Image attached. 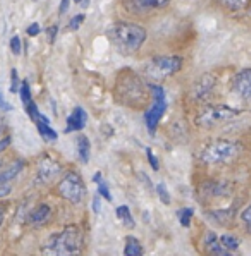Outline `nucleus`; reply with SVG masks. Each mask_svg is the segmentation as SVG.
Listing matches in <instances>:
<instances>
[{"mask_svg":"<svg viewBox=\"0 0 251 256\" xmlns=\"http://www.w3.org/2000/svg\"><path fill=\"white\" fill-rule=\"evenodd\" d=\"M12 192V186L10 182H0V198H6Z\"/></svg>","mask_w":251,"mask_h":256,"instance_id":"obj_31","label":"nucleus"},{"mask_svg":"<svg viewBox=\"0 0 251 256\" xmlns=\"http://www.w3.org/2000/svg\"><path fill=\"white\" fill-rule=\"evenodd\" d=\"M241 218H242V222H244V226H246V229H248V232H251V204H250L248 208H246L244 212H242Z\"/></svg>","mask_w":251,"mask_h":256,"instance_id":"obj_30","label":"nucleus"},{"mask_svg":"<svg viewBox=\"0 0 251 256\" xmlns=\"http://www.w3.org/2000/svg\"><path fill=\"white\" fill-rule=\"evenodd\" d=\"M108 38L122 55L136 54L146 42V30L134 22H116L108 30Z\"/></svg>","mask_w":251,"mask_h":256,"instance_id":"obj_1","label":"nucleus"},{"mask_svg":"<svg viewBox=\"0 0 251 256\" xmlns=\"http://www.w3.org/2000/svg\"><path fill=\"white\" fill-rule=\"evenodd\" d=\"M74 2H78V4H81V0H74Z\"/></svg>","mask_w":251,"mask_h":256,"instance_id":"obj_39","label":"nucleus"},{"mask_svg":"<svg viewBox=\"0 0 251 256\" xmlns=\"http://www.w3.org/2000/svg\"><path fill=\"white\" fill-rule=\"evenodd\" d=\"M50 215H52V208H50L48 204H40V206H36L30 214L28 224L33 227H40V226H43V224L48 222Z\"/></svg>","mask_w":251,"mask_h":256,"instance_id":"obj_13","label":"nucleus"},{"mask_svg":"<svg viewBox=\"0 0 251 256\" xmlns=\"http://www.w3.org/2000/svg\"><path fill=\"white\" fill-rule=\"evenodd\" d=\"M0 110H4V112H9V110H12V107H10V104L6 100V96H4L2 92H0Z\"/></svg>","mask_w":251,"mask_h":256,"instance_id":"obj_32","label":"nucleus"},{"mask_svg":"<svg viewBox=\"0 0 251 256\" xmlns=\"http://www.w3.org/2000/svg\"><path fill=\"white\" fill-rule=\"evenodd\" d=\"M156 194L160 196V200H162L164 204H170V194H168L166 184H162V182L156 184Z\"/></svg>","mask_w":251,"mask_h":256,"instance_id":"obj_25","label":"nucleus"},{"mask_svg":"<svg viewBox=\"0 0 251 256\" xmlns=\"http://www.w3.org/2000/svg\"><path fill=\"white\" fill-rule=\"evenodd\" d=\"M9 144H10V138L9 136L2 138V140H0V152H4V150L9 148Z\"/></svg>","mask_w":251,"mask_h":256,"instance_id":"obj_36","label":"nucleus"},{"mask_svg":"<svg viewBox=\"0 0 251 256\" xmlns=\"http://www.w3.org/2000/svg\"><path fill=\"white\" fill-rule=\"evenodd\" d=\"M238 116L239 110L232 107H227V105H210V107H205L196 116V124L208 129L217 124H222V122L232 120Z\"/></svg>","mask_w":251,"mask_h":256,"instance_id":"obj_6","label":"nucleus"},{"mask_svg":"<svg viewBox=\"0 0 251 256\" xmlns=\"http://www.w3.org/2000/svg\"><path fill=\"white\" fill-rule=\"evenodd\" d=\"M170 0H124V6L132 14H146L150 10L162 9Z\"/></svg>","mask_w":251,"mask_h":256,"instance_id":"obj_9","label":"nucleus"},{"mask_svg":"<svg viewBox=\"0 0 251 256\" xmlns=\"http://www.w3.org/2000/svg\"><path fill=\"white\" fill-rule=\"evenodd\" d=\"M83 248V236L80 227L68 226L62 232L52 236L46 246H43L42 256H80Z\"/></svg>","mask_w":251,"mask_h":256,"instance_id":"obj_2","label":"nucleus"},{"mask_svg":"<svg viewBox=\"0 0 251 256\" xmlns=\"http://www.w3.org/2000/svg\"><path fill=\"white\" fill-rule=\"evenodd\" d=\"M124 254L126 256H143L144 254L143 246H141V242L134 238V236H128V238H126Z\"/></svg>","mask_w":251,"mask_h":256,"instance_id":"obj_18","label":"nucleus"},{"mask_svg":"<svg viewBox=\"0 0 251 256\" xmlns=\"http://www.w3.org/2000/svg\"><path fill=\"white\" fill-rule=\"evenodd\" d=\"M19 88H21L19 74H18V70L12 69V70H10V92H12V93H19Z\"/></svg>","mask_w":251,"mask_h":256,"instance_id":"obj_26","label":"nucleus"},{"mask_svg":"<svg viewBox=\"0 0 251 256\" xmlns=\"http://www.w3.org/2000/svg\"><path fill=\"white\" fill-rule=\"evenodd\" d=\"M226 9L232 10V12H238V10H244L248 7L250 0H218Z\"/></svg>","mask_w":251,"mask_h":256,"instance_id":"obj_21","label":"nucleus"},{"mask_svg":"<svg viewBox=\"0 0 251 256\" xmlns=\"http://www.w3.org/2000/svg\"><path fill=\"white\" fill-rule=\"evenodd\" d=\"M93 180L98 184V194L102 196V198H105L107 202H112V194H110V189H108L107 182L104 180V177H102V174L98 172V174H95V177H93Z\"/></svg>","mask_w":251,"mask_h":256,"instance_id":"obj_20","label":"nucleus"},{"mask_svg":"<svg viewBox=\"0 0 251 256\" xmlns=\"http://www.w3.org/2000/svg\"><path fill=\"white\" fill-rule=\"evenodd\" d=\"M232 90L242 100H251V68L239 70L238 76L234 78Z\"/></svg>","mask_w":251,"mask_h":256,"instance_id":"obj_10","label":"nucleus"},{"mask_svg":"<svg viewBox=\"0 0 251 256\" xmlns=\"http://www.w3.org/2000/svg\"><path fill=\"white\" fill-rule=\"evenodd\" d=\"M239 153V146L232 141L218 140L210 143L208 146L203 150L202 160L208 165H217V164H227L230 160H234Z\"/></svg>","mask_w":251,"mask_h":256,"instance_id":"obj_5","label":"nucleus"},{"mask_svg":"<svg viewBox=\"0 0 251 256\" xmlns=\"http://www.w3.org/2000/svg\"><path fill=\"white\" fill-rule=\"evenodd\" d=\"M4 129H6V122H4V119L0 117V132H2Z\"/></svg>","mask_w":251,"mask_h":256,"instance_id":"obj_38","label":"nucleus"},{"mask_svg":"<svg viewBox=\"0 0 251 256\" xmlns=\"http://www.w3.org/2000/svg\"><path fill=\"white\" fill-rule=\"evenodd\" d=\"M220 242H222V246L226 248V250H229V251L239 250V244H241V242H239V239L234 238V236H222Z\"/></svg>","mask_w":251,"mask_h":256,"instance_id":"obj_24","label":"nucleus"},{"mask_svg":"<svg viewBox=\"0 0 251 256\" xmlns=\"http://www.w3.org/2000/svg\"><path fill=\"white\" fill-rule=\"evenodd\" d=\"M150 90L152 94H154V102H152L150 108L144 112V122H146V128L150 131V134H155L160 120H162V117L167 112V96H166V90L160 84H156V82H150Z\"/></svg>","mask_w":251,"mask_h":256,"instance_id":"obj_4","label":"nucleus"},{"mask_svg":"<svg viewBox=\"0 0 251 256\" xmlns=\"http://www.w3.org/2000/svg\"><path fill=\"white\" fill-rule=\"evenodd\" d=\"M57 31H58V28H57V26L48 28V31H46V34H48V42H50V43L56 42V38H57Z\"/></svg>","mask_w":251,"mask_h":256,"instance_id":"obj_34","label":"nucleus"},{"mask_svg":"<svg viewBox=\"0 0 251 256\" xmlns=\"http://www.w3.org/2000/svg\"><path fill=\"white\" fill-rule=\"evenodd\" d=\"M57 192L62 196L64 200H68L72 204H81L86 198V186L81 179L80 174L76 172H69L64 179L58 182Z\"/></svg>","mask_w":251,"mask_h":256,"instance_id":"obj_7","label":"nucleus"},{"mask_svg":"<svg viewBox=\"0 0 251 256\" xmlns=\"http://www.w3.org/2000/svg\"><path fill=\"white\" fill-rule=\"evenodd\" d=\"M194 212L193 208H182V210L178 212V216H179V222H181L182 227H191V218H193Z\"/></svg>","mask_w":251,"mask_h":256,"instance_id":"obj_22","label":"nucleus"},{"mask_svg":"<svg viewBox=\"0 0 251 256\" xmlns=\"http://www.w3.org/2000/svg\"><path fill=\"white\" fill-rule=\"evenodd\" d=\"M88 124V114L83 107H76L72 110V114L68 117V128H66V132H78L83 131Z\"/></svg>","mask_w":251,"mask_h":256,"instance_id":"obj_12","label":"nucleus"},{"mask_svg":"<svg viewBox=\"0 0 251 256\" xmlns=\"http://www.w3.org/2000/svg\"><path fill=\"white\" fill-rule=\"evenodd\" d=\"M78 155H80V160L83 164L90 162V156H92V143L86 136H78Z\"/></svg>","mask_w":251,"mask_h":256,"instance_id":"obj_17","label":"nucleus"},{"mask_svg":"<svg viewBox=\"0 0 251 256\" xmlns=\"http://www.w3.org/2000/svg\"><path fill=\"white\" fill-rule=\"evenodd\" d=\"M34 124H36L38 132H40V136L43 138V140H45V141H57L58 134L52 129V126H50V120L46 119L43 114H42L40 117H38L36 120H34Z\"/></svg>","mask_w":251,"mask_h":256,"instance_id":"obj_15","label":"nucleus"},{"mask_svg":"<svg viewBox=\"0 0 251 256\" xmlns=\"http://www.w3.org/2000/svg\"><path fill=\"white\" fill-rule=\"evenodd\" d=\"M60 172H62V167L57 160L50 158V156H43L40 160V164H38V174H36L38 182H42V184L52 182L56 177L60 176Z\"/></svg>","mask_w":251,"mask_h":256,"instance_id":"obj_8","label":"nucleus"},{"mask_svg":"<svg viewBox=\"0 0 251 256\" xmlns=\"http://www.w3.org/2000/svg\"><path fill=\"white\" fill-rule=\"evenodd\" d=\"M40 31H42V28H40L38 22H33V24L28 28V34H30V36H38V34H40Z\"/></svg>","mask_w":251,"mask_h":256,"instance_id":"obj_33","label":"nucleus"},{"mask_svg":"<svg viewBox=\"0 0 251 256\" xmlns=\"http://www.w3.org/2000/svg\"><path fill=\"white\" fill-rule=\"evenodd\" d=\"M84 22V14H78V16H74L72 19H70V22H69V30L70 31H78L81 28V24Z\"/></svg>","mask_w":251,"mask_h":256,"instance_id":"obj_27","label":"nucleus"},{"mask_svg":"<svg viewBox=\"0 0 251 256\" xmlns=\"http://www.w3.org/2000/svg\"><path fill=\"white\" fill-rule=\"evenodd\" d=\"M215 86V78L212 74H205L203 78H200V81L196 82V88H194V96L196 98H205L208 96V93L214 90Z\"/></svg>","mask_w":251,"mask_h":256,"instance_id":"obj_16","label":"nucleus"},{"mask_svg":"<svg viewBox=\"0 0 251 256\" xmlns=\"http://www.w3.org/2000/svg\"><path fill=\"white\" fill-rule=\"evenodd\" d=\"M93 210H95V214H100V194L93 198Z\"/></svg>","mask_w":251,"mask_h":256,"instance_id":"obj_37","label":"nucleus"},{"mask_svg":"<svg viewBox=\"0 0 251 256\" xmlns=\"http://www.w3.org/2000/svg\"><path fill=\"white\" fill-rule=\"evenodd\" d=\"M69 6H70V0H62L60 2V7H58V12L60 14H66L69 10Z\"/></svg>","mask_w":251,"mask_h":256,"instance_id":"obj_35","label":"nucleus"},{"mask_svg":"<svg viewBox=\"0 0 251 256\" xmlns=\"http://www.w3.org/2000/svg\"><path fill=\"white\" fill-rule=\"evenodd\" d=\"M19 94H21V100H22V105H24V107L33 102V96H31V88H30V82L28 81H21Z\"/></svg>","mask_w":251,"mask_h":256,"instance_id":"obj_23","label":"nucleus"},{"mask_svg":"<svg viewBox=\"0 0 251 256\" xmlns=\"http://www.w3.org/2000/svg\"><path fill=\"white\" fill-rule=\"evenodd\" d=\"M146 156H148V162H150L152 168H154V170H158L160 164H158V160H156V156L154 155V152H152V148H146Z\"/></svg>","mask_w":251,"mask_h":256,"instance_id":"obj_29","label":"nucleus"},{"mask_svg":"<svg viewBox=\"0 0 251 256\" xmlns=\"http://www.w3.org/2000/svg\"><path fill=\"white\" fill-rule=\"evenodd\" d=\"M203 248L208 256H230V251L222 246L220 239L217 238L214 230H206L203 236Z\"/></svg>","mask_w":251,"mask_h":256,"instance_id":"obj_11","label":"nucleus"},{"mask_svg":"<svg viewBox=\"0 0 251 256\" xmlns=\"http://www.w3.org/2000/svg\"><path fill=\"white\" fill-rule=\"evenodd\" d=\"M24 162L22 160H16L6 168H0V182H12V180L22 172Z\"/></svg>","mask_w":251,"mask_h":256,"instance_id":"obj_14","label":"nucleus"},{"mask_svg":"<svg viewBox=\"0 0 251 256\" xmlns=\"http://www.w3.org/2000/svg\"><path fill=\"white\" fill-rule=\"evenodd\" d=\"M182 68V58L178 55H170V57H154L144 64L143 76L150 82L166 81L167 78L174 76Z\"/></svg>","mask_w":251,"mask_h":256,"instance_id":"obj_3","label":"nucleus"},{"mask_svg":"<svg viewBox=\"0 0 251 256\" xmlns=\"http://www.w3.org/2000/svg\"><path fill=\"white\" fill-rule=\"evenodd\" d=\"M10 50H12L14 55H21L22 43H21V38L19 36H12V40H10Z\"/></svg>","mask_w":251,"mask_h":256,"instance_id":"obj_28","label":"nucleus"},{"mask_svg":"<svg viewBox=\"0 0 251 256\" xmlns=\"http://www.w3.org/2000/svg\"><path fill=\"white\" fill-rule=\"evenodd\" d=\"M116 215L126 227H129V229H134L136 227V222H134V218H132V214H131V210H129V206H126V204L117 206Z\"/></svg>","mask_w":251,"mask_h":256,"instance_id":"obj_19","label":"nucleus"}]
</instances>
